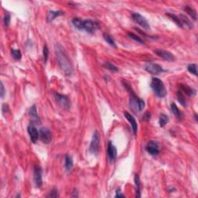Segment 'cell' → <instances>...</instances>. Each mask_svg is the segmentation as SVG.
<instances>
[{"label":"cell","instance_id":"obj_15","mask_svg":"<svg viewBox=\"0 0 198 198\" xmlns=\"http://www.w3.org/2000/svg\"><path fill=\"white\" fill-rule=\"evenodd\" d=\"M29 115L30 116V118H32V121L33 122H36V124L40 123V118H39L38 115H37V111H36V105H33V106L29 109Z\"/></svg>","mask_w":198,"mask_h":198},{"label":"cell","instance_id":"obj_33","mask_svg":"<svg viewBox=\"0 0 198 198\" xmlns=\"http://www.w3.org/2000/svg\"><path fill=\"white\" fill-rule=\"evenodd\" d=\"M43 54H44V62L46 63V61H47V58H48L49 56V50L48 47L46 45H45L44 47V50H43Z\"/></svg>","mask_w":198,"mask_h":198},{"label":"cell","instance_id":"obj_2","mask_svg":"<svg viewBox=\"0 0 198 198\" xmlns=\"http://www.w3.org/2000/svg\"><path fill=\"white\" fill-rule=\"evenodd\" d=\"M151 87H152L155 94L159 98H164L167 94V89L165 87V85L162 81L155 77L152 78V82H151Z\"/></svg>","mask_w":198,"mask_h":198},{"label":"cell","instance_id":"obj_13","mask_svg":"<svg viewBox=\"0 0 198 198\" xmlns=\"http://www.w3.org/2000/svg\"><path fill=\"white\" fill-rule=\"evenodd\" d=\"M124 115H125V116H126V119H127V120L130 122L131 126H132V128L133 133H134L135 135H136V133H137V130H138V126H137V122H136V121H135V118H134V117H133L130 113L127 112V111H125V112H124Z\"/></svg>","mask_w":198,"mask_h":198},{"label":"cell","instance_id":"obj_28","mask_svg":"<svg viewBox=\"0 0 198 198\" xmlns=\"http://www.w3.org/2000/svg\"><path fill=\"white\" fill-rule=\"evenodd\" d=\"M197 64L195 63H192V64H190L187 67V70L190 73H191L192 74H194L195 76H197Z\"/></svg>","mask_w":198,"mask_h":198},{"label":"cell","instance_id":"obj_32","mask_svg":"<svg viewBox=\"0 0 198 198\" xmlns=\"http://www.w3.org/2000/svg\"><path fill=\"white\" fill-rule=\"evenodd\" d=\"M48 197H52V198H56L58 197L59 195H58V192H57V188H53L51 190V191L50 192L48 195H47Z\"/></svg>","mask_w":198,"mask_h":198},{"label":"cell","instance_id":"obj_22","mask_svg":"<svg viewBox=\"0 0 198 198\" xmlns=\"http://www.w3.org/2000/svg\"><path fill=\"white\" fill-rule=\"evenodd\" d=\"M63 14L62 11H50L49 12V16H48V21L51 22L52 20L55 19L56 17L59 16Z\"/></svg>","mask_w":198,"mask_h":198},{"label":"cell","instance_id":"obj_8","mask_svg":"<svg viewBox=\"0 0 198 198\" xmlns=\"http://www.w3.org/2000/svg\"><path fill=\"white\" fill-rule=\"evenodd\" d=\"M40 138L42 142L45 144H48L52 141L51 132L46 128H42L40 129Z\"/></svg>","mask_w":198,"mask_h":198},{"label":"cell","instance_id":"obj_35","mask_svg":"<svg viewBox=\"0 0 198 198\" xmlns=\"http://www.w3.org/2000/svg\"><path fill=\"white\" fill-rule=\"evenodd\" d=\"M138 104H139V111H143V109H144V107H145V102H144V101L139 98V99Z\"/></svg>","mask_w":198,"mask_h":198},{"label":"cell","instance_id":"obj_4","mask_svg":"<svg viewBox=\"0 0 198 198\" xmlns=\"http://www.w3.org/2000/svg\"><path fill=\"white\" fill-rule=\"evenodd\" d=\"M90 152L97 154L100 150V135L98 131H95L93 134L91 143L90 144Z\"/></svg>","mask_w":198,"mask_h":198},{"label":"cell","instance_id":"obj_26","mask_svg":"<svg viewBox=\"0 0 198 198\" xmlns=\"http://www.w3.org/2000/svg\"><path fill=\"white\" fill-rule=\"evenodd\" d=\"M167 15L168 16H169L170 18H171L172 20H173L174 22L176 23L178 27H183V24H182L181 22H180V20L179 17L176 16V15L173 14V13H167Z\"/></svg>","mask_w":198,"mask_h":198},{"label":"cell","instance_id":"obj_10","mask_svg":"<svg viewBox=\"0 0 198 198\" xmlns=\"http://www.w3.org/2000/svg\"><path fill=\"white\" fill-rule=\"evenodd\" d=\"M145 150L152 156H156L160 152L159 145H158L156 142H154V141L148 142V143L146 144V146H145Z\"/></svg>","mask_w":198,"mask_h":198},{"label":"cell","instance_id":"obj_38","mask_svg":"<svg viewBox=\"0 0 198 198\" xmlns=\"http://www.w3.org/2000/svg\"><path fill=\"white\" fill-rule=\"evenodd\" d=\"M2 110H3V114H5V112L9 111V106H8V104H3V108H2Z\"/></svg>","mask_w":198,"mask_h":198},{"label":"cell","instance_id":"obj_29","mask_svg":"<svg viewBox=\"0 0 198 198\" xmlns=\"http://www.w3.org/2000/svg\"><path fill=\"white\" fill-rule=\"evenodd\" d=\"M103 67L106 68V69H108V70H111V71H114V72H115V71H118V70L117 67H115V65H113L112 63H109V62H105V63L103 64Z\"/></svg>","mask_w":198,"mask_h":198},{"label":"cell","instance_id":"obj_30","mask_svg":"<svg viewBox=\"0 0 198 198\" xmlns=\"http://www.w3.org/2000/svg\"><path fill=\"white\" fill-rule=\"evenodd\" d=\"M104 40H105V41L109 44V45H111V46H115V44L114 40L112 39V37L109 35V34L104 33Z\"/></svg>","mask_w":198,"mask_h":198},{"label":"cell","instance_id":"obj_14","mask_svg":"<svg viewBox=\"0 0 198 198\" xmlns=\"http://www.w3.org/2000/svg\"><path fill=\"white\" fill-rule=\"evenodd\" d=\"M108 156L111 161H114L117 156V150L111 142H109L108 145Z\"/></svg>","mask_w":198,"mask_h":198},{"label":"cell","instance_id":"obj_17","mask_svg":"<svg viewBox=\"0 0 198 198\" xmlns=\"http://www.w3.org/2000/svg\"><path fill=\"white\" fill-rule=\"evenodd\" d=\"M179 19H180V22H181L182 24L186 25V27H188V28H190V29H192V28L193 27V23L190 22V19L186 16L181 14L180 16Z\"/></svg>","mask_w":198,"mask_h":198},{"label":"cell","instance_id":"obj_31","mask_svg":"<svg viewBox=\"0 0 198 198\" xmlns=\"http://www.w3.org/2000/svg\"><path fill=\"white\" fill-rule=\"evenodd\" d=\"M128 36L130 37V38L133 39L134 40H135V41L139 42V43H140V44H144V41H143V40L140 38V37H139L138 36H136L135 34L132 33H128Z\"/></svg>","mask_w":198,"mask_h":198},{"label":"cell","instance_id":"obj_1","mask_svg":"<svg viewBox=\"0 0 198 198\" xmlns=\"http://www.w3.org/2000/svg\"><path fill=\"white\" fill-rule=\"evenodd\" d=\"M55 52L58 64L61 70H63V72L66 75L71 74L73 71L72 63L63 46H61L60 44H57V46H55Z\"/></svg>","mask_w":198,"mask_h":198},{"label":"cell","instance_id":"obj_19","mask_svg":"<svg viewBox=\"0 0 198 198\" xmlns=\"http://www.w3.org/2000/svg\"><path fill=\"white\" fill-rule=\"evenodd\" d=\"M72 23H73V25H74V26L77 28V29H80V30L83 29L84 20H82V19H80V18H77V17L74 18V19H72Z\"/></svg>","mask_w":198,"mask_h":198},{"label":"cell","instance_id":"obj_12","mask_svg":"<svg viewBox=\"0 0 198 198\" xmlns=\"http://www.w3.org/2000/svg\"><path fill=\"white\" fill-rule=\"evenodd\" d=\"M27 131H28V133H29V137H30L32 142L33 143H36L38 140L39 137H40V133L38 132L36 127L33 124H30L27 128Z\"/></svg>","mask_w":198,"mask_h":198},{"label":"cell","instance_id":"obj_27","mask_svg":"<svg viewBox=\"0 0 198 198\" xmlns=\"http://www.w3.org/2000/svg\"><path fill=\"white\" fill-rule=\"evenodd\" d=\"M135 186L137 187V190H136V197H140V181H139V177L138 176L137 174L135 176Z\"/></svg>","mask_w":198,"mask_h":198},{"label":"cell","instance_id":"obj_20","mask_svg":"<svg viewBox=\"0 0 198 198\" xmlns=\"http://www.w3.org/2000/svg\"><path fill=\"white\" fill-rule=\"evenodd\" d=\"M168 122H169V117L165 114H161L159 118V124L160 127H164Z\"/></svg>","mask_w":198,"mask_h":198},{"label":"cell","instance_id":"obj_6","mask_svg":"<svg viewBox=\"0 0 198 198\" xmlns=\"http://www.w3.org/2000/svg\"><path fill=\"white\" fill-rule=\"evenodd\" d=\"M98 29H99V24L97 22L93 21L91 19L84 20L83 29H85V31L89 33H94Z\"/></svg>","mask_w":198,"mask_h":198},{"label":"cell","instance_id":"obj_18","mask_svg":"<svg viewBox=\"0 0 198 198\" xmlns=\"http://www.w3.org/2000/svg\"><path fill=\"white\" fill-rule=\"evenodd\" d=\"M184 11L187 14L190 15L192 19H193L194 20H197V12H196V11L193 10V8L190 7V5H186L184 7Z\"/></svg>","mask_w":198,"mask_h":198},{"label":"cell","instance_id":"obj_9","mask_svg":"<svg viewBox=\"0 0 198 198\" xmlns=\"http://www.w3.org/2000/svg\"><path fill=\"white\" fill-rule=\"evenodd\" d=\"M33 180L36 187L40 188L43 184V180H42V169L40 167H34Z\"/></svg>","mask_w":198,"mask_h":198},{"label":"cell","instance_id":"obj_37","mask_svg":"<svg viewBox=\"0 0 198 198\" xmlns=\"http://www.w3.org/2000/svg\"><path fill=\"white\" fill-rule=\"evenodd\" d=\"M0 93H1V98H3L4 95H5V87H4V85H3V82H1V91H0Z\"/></svg>","mask_w":198,"mask_h":198},{"label":"cell","instance_id":"obj_24","mask_svg":"<svg viewBox=\"0 0 198 198\" xmlns=\"http://www.w3.org/2000/svg\"><path fill=\"white\" fill-rule=\"evenodd\" d=\"M180 86H181L182 90H183L184 91L186 92V94H188L189 96H193V95L195 94V91L193 89H192V88H190V87H188V86H186V85H180Z\"/></svg>","mask_w":198,"mask_h":198},{"label":"cell","instance_id":"obj_11","mask_svg":"<svg viewBox=\"0 0 198 198\" xmlns=\"http://www.w3.org/2000/svg\"><path fill=\"white\" fill-rule=\"evenodd\" d=\"M154 53L156 54L157 56H159L160 57L162 58L163 60L167 61H174V56L173 54H172L170 52L164 50H160V49H156L155 50Z\"/></svg>","mask_w":198,"mask_h":198},{"label":"cell","instance_id":"obj_5","mask_svg":"<svg viewBox=\"0 0 198 198\" xmlns=\"http://www.w3.org/2000/svg\"><path fill=\"white\" fill-rule=\"evenodd\" d=\"M145 70L152 74H159L160 73L165 71L161 66L152 62H148L145 63Z\"/></svg>","mask_w":198,"mask_h":198},{"label":"cell","instance_id":"obj_39","mask_svg":"<svg viewBox=\"0 0 198 198\" xmlns=\"http://www.w3.org/2000/svg\"><path fill=\"white\" fill-rule=\"evenodd\" d=\"M125 196L123 195V194H122L121 192H120V190H117V193H116V195H115V197H124Z\"/></svg>","mask_w":198,"mask_h":198},{"label":"cell","instance_id":"obj_34","mask_svg":"<svg viewBox=\"0 0 198 198\" xmlns=\"http://www.w3.org/2000/svg\"><path fill=\"white\" fill-rule=\"evenodd\" d=\"M3 22H4V24L6 27H9V25L10 23V14H6L3 19Z\"/></svg>","mask_w":198,"mask_h":198},{"label":"cell","instance_id":"obj_36","mask_svg":"<svg viewBox=\"0 0 198 198\" xmlns=\"http://www.w3.org/2000/svg\"><path fill=\"white\" fill-rule=\"evenodd\" d=\"M150 118H151V114H150V112H149V111H145L143 116V120L148 122L150 120Z\"/></svg>","mask_w":198,"mask_h":198},{"label":"cell","instance_id":"obj_21","mask_svg":"<svg viewBox=\"0 0 198 198\" xmlns=\"http://www.w3.org/2000/svg\"><path fill=\"white\" fill-rule=\"evenodd\" d=\"M65 168L68 171L73 168V160L69 155L65 156Z\"/></svg>","mask_w":198,"mask_h":198},{"label":"cell","instance_id":"obj_7","mask_svg":"<svg viewBox=\"0 0 198 198\" xmlns=\"http://www.w3.org/2000/svg\"><path fill=\"white\" fill-rule=\"evenodd\" d=\"M132 16L133 20H134L135 23H137L139 25H140L141 27H143L144 29H150V23H148V21L145 19V17L143 16L142 15H140L139 13H138V12H133L132 14Z\"/></svg>","mask_w":198,"mask_h":198},{"label":"cell","instance_id":"obj_25","mask_svg":"<svg viewBox=\"0 0 198 198\" xmlns=\"http://www.w3.org/2000/svg\"><path fill=\"white\" fill-rule=\"evenodd\" d=\"M177 99H178V102H179L183 106H186V98H185L184 94H183L181 91L177 92Z\"/></svg>","mask_w":198,"mask_h":198},{"label":"cell","instance_id":"obj_3","mask_svg":"<svg viewBox=\"0 0 198 198\" xmlns=\"http://www.w3.org/2000/svg\"><path fill=\"white\" fill-rule=\"evenodd\" d=\"M53 97H54V100H55L56 103L59 105V106L62 108L63 109L65 110H69L71 106V103H70V99L68 97L63 94H61L55 92L53 94Z\"/></svg>","mask_w":198,"mask_h":198},{"label":"cell","instance_id":"obj_16","mask_svg":"<svg viewBox=\"0 0 198 198\" xmlns=\"http://www.w3.org/2000/svg\"><path fill=\"white\" fill-rule=\"evenodd\" d=\"M170 108H171V111L174 115L176 116L179 120H182L183 119V114H182L181 111H180V109L177 108L176 104L175 103H172Z\"/></svg>","mask_w":198,"mask_h":198},{"label":"cell","instance_id":"obj_23","mask_svg":"<svg viewBox=\"0 0 198 198\" xmlns=\"http://www.w3.org/2000/svg\"><path fill=\"white\" fill-rule=\"evenodd\" d=\"M11 54L12 57L14 58L16 61H19L22 57V53L19 50H16V49H12L11 50Z\"/></svg>","mask_w":198,"mask_h":198}]
</instances>
